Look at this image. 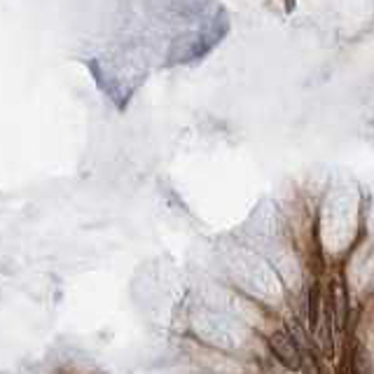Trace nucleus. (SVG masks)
Returning <instances> with one entry per match:
<instances>
[{
  "label": "nucleus",
  "instance_id": "obj_1",
  "mask_svg": "<svg viewBox=\"0 0 374 374\" xmlns=\"http://www.w3.org/2000/svg\"><path fill=\"white\" fill-rule=\"evenodd\" d=\"M269 346H271V353L276 355L278 363L286 365L288 370H293V372L300 370V363H302L300 349L286 330H276L274 335L269 337Z\"/></svg>",
  "mask_w": 374,
  "mask_h": 374
}]
</instances>
